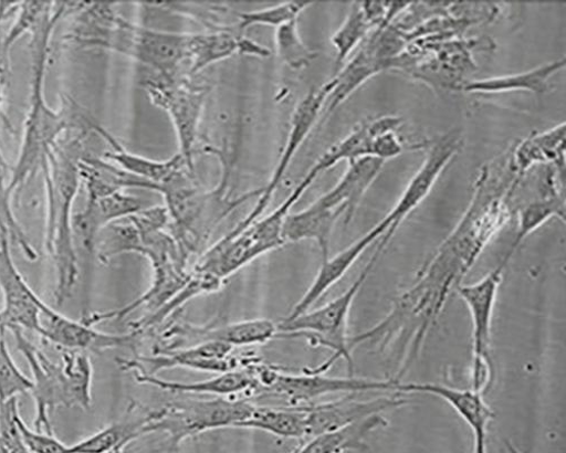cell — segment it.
<instances>
[{
  "mask_svg": "<svg viewBox=\"0 0 566 453\" xmlns=\"http://www.w3.org/2000/svg\"><path fill=\"white\" fill-rule=\"evenodd\" d=\"M81 138L59 141L42 162L46 197L45 249L56 266L55 298L62 306L80 275L73 235V204L81 187Z\"/></svg>",
  "mask_w": 566,
  "mask_h": 453,
  "instance_id": "cell-1",
  "label": "cell"
},
{
  "mask_svg": "<svg viewBox=\"0 0 566 453\" xmlns=\"http://www.w3.org/2000/svg\"><path fill=\"white\" fill-rule=\"evenodd\" d=\"M67 4L51 3L31 34L32 81L30 107L23 128L22 145L6 197L9 202L36 170L41 169L46 155L61 140L67 128L64 114L55 112L44 98L46 59L55 27L66 13Z\"/></svg>",
  "mask_w": 566,
  "mask_h": 453,
  "instance_id": "cell-2",
  "label": "cell"
},
{
  "mask_svg": "<svg viewBox=\"0 0 566 453\" xmlns=\"http://www.w3.org/2000/svg\"><path fill=\"white\" fill-rule=\"evenodd\" d=\"M10 331L32 375L30 393L35 403L34 430L54 434L53 411L60 407L87 411L92 404L91 358L84 351L63 349L61 360L56 362L33 345L22 329L12 328Z\"/></svg>",
  "mask_w": 566,
  "mask_h": 453,
  "instance_id": "cell-3",
  "label": "cell"
},
{
  "mask_svg": "<svg viewBox=\"0 0 566 453\" xmlns=\"http://www.w3.org/2000/svg\"><path fill=\"white\" fill-rule=\"evenodd\" d=\"M315 179L314 175L307 172L292 194L273 212L258 219L241 232L231 231L200 256L193 270L207 272L226 282L260 256L285 245L283 224Z\"/></svg>",
  "mask_w": 566,
  "mask_h": 453,
  "instance_id": "cell-4",
  "label": "cell"
},
{
  "mask_svg": "<svg viewBox=\"0 0 566 453\" xmlns=\"http://www.w3.org/2000/svg\"><path fill=\"white\" fill-rule=\"evenodd\" d=\"M377 261L379 259L371 255L356 282L336 299L308 310L293 320L283 319L277 324L276 338H301L305 339L311 347L327 348L333 351V356H329L321 366L307 369L310 372L325 375L336 365V361L344 359L348 362L349 373L353 377L354 361L348 336L349 314L356 296Z\"/></svg>",
  "mask_w": 566,
  "mask_h": 453,
  "instance_id": "cell-5",
  "label": "cell"
},
{
  "mask_svg": "<svg viewBox=\"0 0 566 453\" xmlns=\"http://www.w3.org/2000/svg\"><path fill=\"white\" fill-rule=\"evenodd\" d=\"M186 38L187 33L133 24L114 12L94 31L91 48L122 54L145 70L172 75L180 73L186 62Z\"/></svg>",
  "mask_w": 566,
  "mask_h": 453,
  "instance_id": "cell-6",
  "label": "cell"
},
{
  "mask_svg": "<svg viewBox=\"0 0 566 453\" xmlns=\"http://www.w3.org/2000/svg\"><path fill=\"white\" fill-rule=\"evenodd\" d=\"M248 399L218 397L211 400H184L167 403L150 413L146 435L164 433L170 450L202 433L239 429L254 410Z\"/></svg>",
  "mask_w": 566,
  "mask_h": 453,
  "instance_id": "cell-7",
  "label": "cell"
},
{
  "mask_svg": "<svg viewBox=\"0 0 566 453\" xmlns=\"http://www.w3.org/2000/svg\"><path fill=\"white\" fill-rule=\"evenodd\" d=\"M144 84L153 104L165 110L176 130L179 156L195 175V149L209 89L180 73L167 75L145 70Z\"/></svg>",
  "mask_w": 566,
  "mask_h": 453,
  "instance_id": "cell-8",
  "label": "cell"
},
{
  "mask_svg": "<svg viewBox=\"0 0 566 453\" xmlns=\"http://www.w3.org/2000/svg\"><path fill=\"white\" fill-rule=\"evenodd\" d=\"M258 358L254 354L234 355V348L226 344L205 343L178 349L154 348L150 356L135 354L132 359H117V365L124 372L138 370L150 376L178 368L220 375L247 369Z\"/></svg>",
  "mask_w": 566,
  "mask_h": 453,
  "instance_id": "cell-9",
  "label": "cell"
},
{
  "mask_svg": "<svg viewBox=\"0 0 566 453\" xmlns=\"http://www.w3.org/2000/svg\"><path fill=\"white\" fill-rule=\"evenodd\" d=\"M505 266L506 264L502 262L482 281L471 285H460L455 291L467 305L473 323L471 389L483 394L491 388L494 378L491 356L492 324Z\"/></svg>",
  "mask_w": 566,
  "mask_h": 453,
  "instance_id": "cell-10",
  "label": "cell"
},
{
  "mask_svg": "<svg viewBox=\"0 0 566 453\" xmlns=\"http://www.w3.org/2000/svg\"><path fill=\"white\" fill-rule=\"evenodd\" d=\"M336 86V81L333 77L322 86L313 87L310 93L296 106L292 120L289 138L283 148L277 165L269 180L268 186L261 190L258 198V203L254 209L242 220L233 232H241L247 229L251 223L261 218L266 208L269 207L272 198L276 193L283 177H285L289 168L291 167L296 154L308 138L310 133L316 125L319 115L323 113L329 95Z\"/></svg>",
  "mask_w": 566,
  "mask_h": 453,
  "instance_id": "cell-11",
  "label": "cell"
},
{
  "mask_svg": "<svg viewBox=\"0 0 566 453\" xmlns=\"http://www.w3.org/2000/svg\"><path fill=\"white\" fill-rule=\"evenodd\" d=\"M277 336V325L268 319L232 324L196 326L185 322L169 323L160 335L157 349H178L205 343H221L231 347L264 345Z\"/></svg>",
  "mask_w": 566,
  "mask_h": 453,
  "instance_id": "cell-12",
  "label": "cell"
},
{
  "mask_svg": "<svg viewBox=\"0 0 566 453\" xmlns=\"http://www.w3.org/2000/svg\"><path fill=\"white\" fill-rule=\"evenodd\" d=\"M397 383L394 379L332 378L312 373L307 369L302 375H291L279 369L270 388L261 394L285 400L290 407H304L327 394L395 391Z\"/></svg>",
  "mask_w": 566,
  "mask_h": 453,
  "instance_id": "cell-13",
  "label": "cell"
},
{
  "mask_svg": "<svg viewBox=\"0 0 566 453\" xmlns=\"http://www.w3.org/2000/svg\"><path fill=\"white\" fill-rule=\"evenodd\" d=\"M0 291L4 302L0 309V334L19 328L40 335L41 314L49 304L32 291L21 275L8 238H0Z\"/></svg>",
  "mask_w": 566,
  "mask_h": 453,
  "instance_id": "cell-14",
  "label": "cell"
},
{
  "mask_svg": "<svg viewBox=\"0 0 566 453\" xmlns=\"http://www.w3.org/2000/svg\"><path fill=\"white\" fill-rule=\"evenodd\" d=\"M462 147V138L459 131L453 130L442 136V138L432 147L427 159L409 181V185L402 193L400 200L386 217L390 223L388 233L380 239L379 245L375 251L384 253L396 234L399 225L431 193L438 178L458 155Z\"/></svg>",
  "mask_w": 566,
  "mask_h": 453,
  "instance_id": "cell-15",
  "label": "cell"
},
{
  "mask_svg": "<svg viewBox=\"0 0 566 453\" xmlns=\"http://www.w3.org/2000/svg\"><path fill=\"white\" fill-rule=\"evenodd\" d=\"M40 336L54 345L75 351L103 352L108 349L129 348L134 350L142 337L136 331L124 335L105 334L73 320L46 305L41 314Z\"/></svg>",
  "mask_w": 566,
  "mask_h": 453,
  "instance_id": "cell-16",
  "label": "cell"
},
{
  "mask_svg": "<svg viewBox=\"0 0 566 453\" xmlns=\"http://www.w3.org/2000/svg\"><path fill=\"white\" fill-rule=\"evenodd\" d=\"M407 404L398 394L370 400H357L348 394L335 401L304 405L306 412V439L340 430L369 417L397 410Z\"/></svg>",
  "mask_w": 566,
  "mask_h": 453,
  "instance_id": "cell-17",
  "label": "cell"
},
{
  "mask_svg": "<svg viewBox=\"0 0 566 453\" xmlns=\"http://www.w3.org/2000/svg\"><path fill=\"white\" fill-rule=\"evenodd\" d=\"M147 208L144 201L125 191L86 199L84 209L72 219L76 253L81 250L88 257L96 255L97 238L105 227Z\"/></svg>",
  "mask_w": 566,
  "mask_h": 453,
  "instance_id": "cell-18",
  "label": "cell"
},
{
  "mask_svg": "<svg viewBox=\"0 0 566 453\" xmlns=\"http://www.w3.org/2000/svg\"><path fill=\"white\" fill-rule=\"evenodd\" d=\"M390 223L385 218L377 223L367 234L349 245L333 257L322 260V265L311 287L298 301L285 320H293L295 317L311 310L323 295L338 284L360 255L375 241L382 239L389 231Z\"/></svg>",
  "mask_w": 566,
  "mask_h": 453,
  "instance_id": "cell-19",
  "label": "cell"
},
{
  "mask_svg": "<svg viewBox=\"0 0 566 453\" xmlns=\"http://www.w3.org/2000/svg\"><path fill=\"white\" fill-rule=\"evenodd\" d=\"M395 391L431 394L443 399L473 431L474 436L488 435L489 425L495 418L484 394L471 388L463 390L436 383L398 382Z\"/></svg>",
  "mask_w": 566,
  "mask_h": 453,
  "instance_id": "cell-20",
  "label": "cell"
},
{
  "mask_svg": "<svg viewBox=\"0 0 566 453\" xmlns=\"http://www.w3.org/2000/svg\"><path fill=\"white\" fill-rule=\"evenodd\" d=\"M90 128L96 131L111 147V150L104 155L105 160L147 181L154 192H159L160 188L175 175L185 168L187 169L179 155L165 161L153 160L127 151L114 136L99 124L90 123Z\"/></svg>",
  "mask_w": 566,
  "mask_h": 453,
  "instance_id": "cell-21",
  "label": "cell"
},
{
  "mask_svg": "<svg viewBox=\"0 0 566 453\" xmlns=\"http://www.w3.org/2000/svg\"><path fill=\"white\" fill-rule=\"evenodd\" d=\"M139 384L156 387L171 393L214 394L223 398H235L240 394H255L256 381L247 370H233L198 382H176L164 380L157 376L134 370L130 372Z\"/></svg>",
  "mask_w": 566,
  "mask_h": 453,
  "instance_id": "cell-22",
  "label": "cell"
},
{
  "mask_svg": "<svg viewBox=\"0 0 566 453\" xmlns=\"http://www.w3.org/2000/svg\"><path fill=\"white\" fill-rule=\"evenodd\" d=\"M403 120L400 117L385 116L366 120L355 127L344 140L329 148L310 169L316 178L343 160L348 162L371 157V144L376 136L398 130Z\"/></svg>",
  "mask_w": 566,
  "mask_h": 453,
  "instance_id": "cell-23",
  "label": "cell"
},
{
  "mask_svg": "<svg viewBox=\"0 0 566 453\" xmlns=\"http://www.w3.org/2000/svg\"><path fill=\"white\" fill-rule=\"evenodd\" d=\"M385 164V161L371 157L349 162L348 169L338 185L317 201L329 209H345V222L348 224Z\"/></svg>",
  "mask_w": 566,
  "mask_h": 453,
  "instance_id": "cell-24",
  "label": "cell"
},
{
  "mask_svg": "<svg viewBox=\"0 0 566 453\" xmlns=\"http://www.w3.org/2000/svg\"><path fill=\"white\" fill-rule=\"evenodd\" d=\"M344 214L345 209H329L316 200L308 208L287 215L283 224V240L286 244L314 241L324 260L329 256V241L336 222Z\"/></svg>",
  "mask_w": 566,
  "mask_h": 453,
  "instance_id": "cell-25",
  "label": "cell"
},
{
  "mask_svg": "<svg viewBox=\"0 0 566 453\" xmlns=\"http://www.w3.org/2000/svg\"><path fill=\"white\" fill-rule=\"evenodd\" d=\"M245 38L231 30L187 33L186 62L190 63V74L196 75L235 54L243 55Z\"/></svg>",
  "mask_w": 566,
  "mask_h": 453,
  "instance_id": "cell-26",
  "label": "cell"
},
{
  "mask_svg": "<svg viewBox=\"0 0 566 453\" xmlns=\"http://www.w3.org/2000/svg\"><path fill=\"white\" fill-rule=\"evenodd\" d=\"M151 411L132 403L127 415L86 439L70 445L72 453H108L119 446H128L134 440L146 435Z\"/></svg>",
  "mask_w": 566,
  "mask_h": 453,
  "instance_id": "cell-27",
  "label": "cell"
},
{
  "mask_svg": "<svg viewBox=\"0 0 566 453\" xmlns=\"http://www.w3.org/2000/svg\"><path fill=\"white\" fill-rule=\"evenodd\" d=\"M563 67H565V59L524 73L468 81L462 89L464 93L483 95L514 93V91H528L535 95H544L549 89L551 78Z\"/></svg>",
  "mask_w": 566,
  "mask_h": 453,
  "instance_id": "cell-28",
  "label": "cell"
},
{
  "mask_svg": "<svg viewBox=\"0 0 566 453\" xmlns=\"http://www.w3.org/2000/svg\"><path fill=\"white\" fill-rule=\"evenodd\" d=\"M380 4L354 3L352 4L345 22L333 35L332 42L337 51L336 72L338 73L357 48V45L371 32V30L390 23Z\"/></svg>",
  "mask_w": 566,
  "mask_h": 453,
  "instance_id": "cell-29",
  "label": "cell"
},
{
  "mask_svg": "<svg viewBox=\"0 0 566 453\" xmlns=\"http://www.w3.org/2000/svg\"><path fill=\"white\" fill-rule=\"evenodd\" d=\"M388 425L389 422L382 414L373 415L340 430L313 436L294 449V453H345L361 450L370 433Z\"/></svg>",
  "mask_w": 566,
  "mask_h": 453,
  "instance_id": "cell-30",
  "label": "cell"
},
{
  "mask_svg": "<svg viewBox=\"0 0 566 453\" xmlns=\"http://www.w3.org/2000/svg\"><path fill=\"white\" fill-rule=\"evenodd\" d=\"M565 123L533 136L515 148L511 166L518 179L536 164H558L564 167Z\"/></svg>",
  "mask_w": 566,
  "mask_h": 453,
  "instance_id": "cell-31",
  "label": "cell"
},
{
  "mask_svg": "<svg viewBox=\"0 0 566 453\" xmlns=\"http://www.w3.org/2000/svg\"><path fill=\"white\" fill-rule=\"evenodd\" d=\"M239 429L258 430L283 439H306L304 407L256 405Z\"/></svg>",
  "mask_w": 566,
  "mask_h": 453,
  "instance_id": "cell-32",
  "label": "cell"
},
{
  "mask_svg": "<svg viewBox=\"0 0 566 453\" xmlns=\"http://www.w3.org/2000/svg\"><path fill=\"white\" fill-rule=\"evenodd\" d=\"M140 235L130 217L115 221L99 233L96 242V255L104 264L116 256L127 253H140Z\"/></svg>",
  "mask_w": 566,
  "mask_h": 453,
  "instance_id": "cell-33",
  "label": "cell"
},
{
  "mask_svg": "<svg viewBox=\"0 0 566 453\" xmlns=\"http://www.w3.org/2000/svg\"><path fill=\"white\" fill-rule=\"evenodd\" d=\"M565 219V206L562 201L560 196L553 191L543 199H539L518 213L517 233L515 240L503 260V263L507 264L512 257L514 251L523 241L530 236L533 232L537 231L545 222L552 218Z\"/></svg>",
  "mask_w": 566,
  "mask_h": 453,
  "instance_id": "cell-34",
  "label": "cell"
},
{
  "mask_svg": "<svg viewBox=\"0 0 566 453\" xmlns=\"http://www.w3.org/2000/svg\"><path fill=\"white\" fill-rule=\"evenodd\" d=\"M274 42L279 60L293 71L307 67L317 57V54L304 43L298 21L275 29Z\"/></svg>",
  "mask_w": 566,
  "mask_h": 453,
  "instance_id": "cell-35",
  "label": "cell"
},
{
  "mask_svg": "<svg viewBox=\"0 0 566 453\" xmlns=\"http://www.w3.org/2000/svg\"><path fill=\"white\" fill-rule=\"evenodd\" d=\"M311 6V3L290 2L258 11L242 12L235 17L238 19L235 25H238L240 33L259 25L277 29L293 21H298L301 14Z\"/></svg>",
  "mask_w": 566,
  "mask_h": 453,
  "instance_id": "cell-36",
  "label": "cell"
},
{
  "mask_svg": "<svg viewBox=\"0 0 566 453\" xmlns=\"http://www.w3.org/2000/svg\"><path fill=\"white\" fill-rule=\"evenodd\" d=\"M31 388V379L23 375L9 351L6 334H0V403L30 392Z\"/></svg>",
  "mask_w": 566,
  "mask_h": 453,
  "instance_id": "cell-37",
  "label": "cell"
},
{
  "mask_svg": "<svg viewBox=\"0 0 566 453\" xmlns=\"http://www.w3.org/2000/svg\"><path fill=\"white\" fill-rule=\"evenodd\" d=\"M18 398L0 403V444L7 453H31L19 428Z\"/></svg>",
  "mask_w": 566,
  "mask_h": 453,
  "instance_id": "cell-38",
  "label": "cell"
},
{
  "mask_svg": "<svg viewBox=\"0 0 566 453\" xmlns=\"http://www.w3.org/2000/svg\"><path fill=\"white\" fill-rule=\"evenodd\" d=\"M0 238H8L19 245L28 260L32 262L38 260L39 255L19 224L11 203L8 201L2 189H0Z\"/></svg>",
  "mask_w": 566,
  "mask_h": 453,
  "instance_id": "cell-39",
  "label": "cell"
},
{
  "mask_svg": "<svg viewBox=\"0 0 566 453\" xmlns=\"http://www.w3.org/2000/svg\"><path fill=\"white\" fill-rule=\"evenodd\" d=\"M50 4L44 2L19 3L15 21L7 32L6 48L9 52L20 38L33 31Z\"/></svg>",
  "mask_w": 566,
  "mask_h": 453,
  "instance_id": "cell-40",
  "label": "cell"
},
{
  "mask_svg": "<svg viewBox=\"0 0 566 453\" xmlns=\"http://www.w3.org/2000/svg\"><path fill=\"white\" fill-rule=\"evenodd\" d=\"M18 422L31 453H72L70 446L61 442L54 434L29 429L21 415Z\"/></svg>",
  "mask_w": 566,
  "mask_h": 453,
  "instance_id": "cell-41",
  "label": "cell"
},
{
  "mask_svg": "<svg viewBox=\"0 0 566 453\" xmlns=\"http://www.w3.org/2000/svg\"><path fill=\"white\" fill-rule=\"evenodd\" d=\"M18 4L0 2V117L3 116V107L6 102V88L10 69V52L6 48L7 32L4 22L7 18L15 12Z\"/></svg>",
  "mask_w": 566,
  "mask_h": 453,
  "instance_id": "cell-42",
  "label": "cell"
},
{
  "mask_svg": "<svg viewBox=\"0 0 566 453\" xmlns=\"http://www.w3.org/2000/svg\"><path fill=\"white\" fill-rule=\"evenodd\" d=\"M405 150L397 130L388 131L376 136L371 144V158L387 161L388 159L400 156Z\"/></svg>",
  "mask_w": 566,
  "mask_h": 453,
  "instance_id": "cell-43",
  "label": "cell"
},
{
  "mask_svg": "<svg viewBox=\"0 0 566 453\" xmlns=\"http://www.w3.org/2000/svg\"><path fill=\"white\" fill-rule=\"evenodd\" d=\"M7 175H8V164L6 161V158L2 154V151H0V189L4 190L6 192V178H7Z\"/></svg>",
  "mask_w": 566,
  "mask_h": 453,
  "instance_id": "cell-44",
  "label": "cell"
},
{
  "mask_svg": "<svg viewBox=\"0 0 566 453\" xmlns=\"http://www.w3.org/2000/svg\"><path fill=\"white\" fill-rule=\"evenodd\" d=\"M474 453H488V435L475 436Z\"/></svg>",
  "mask_w": 566,
  "mask_h": 453,
  "instance_id": "cell-45",
  "label": "cell"
},
{
  "mask_svg": "<svg viewBox=\"0 0 566 453\" xmlns=\"http://www.w3.org/2000/svg\"><path fill=\"white\" fill-rule=\"evenodd\" d=\"M108 453H127L126 452V446H119V447H117V449H115V450H113V451H111Z\"/></svg>",
  "mask_w": 566,
  "mask_h": 453,
  "instance_id": "cell-46",
  "label": "cell"
},
{
  "mask_svg": "<svg viewBox=\"0 0 566 453\" xmlns=\"http://www.w3.org/2000/svg\"><path fill=\"white\" fill-rule=\"evenodd\" d=\"M0 453H7L6 449L3 447L2 444H0Z\"/></svg>",
  "mask_w": 566,
  "mask_h": 453,
  "instance_id": "cell-47",
  "label": "cell"
},
{
  "mask_svg": "<svg viewBox=\"0 0 566 453\" xmlns=\"http://www.w3.org/2000/svg\"><path fill=\"white\" fill-rule=\"evenodd\" d=\"M291 453H294V450Z\"/></svg>",
  "mask_w": 566,
  "mask_h": 453,
  "instance_id": "cell-48",
  "label": "cell"
}]
</instances>
